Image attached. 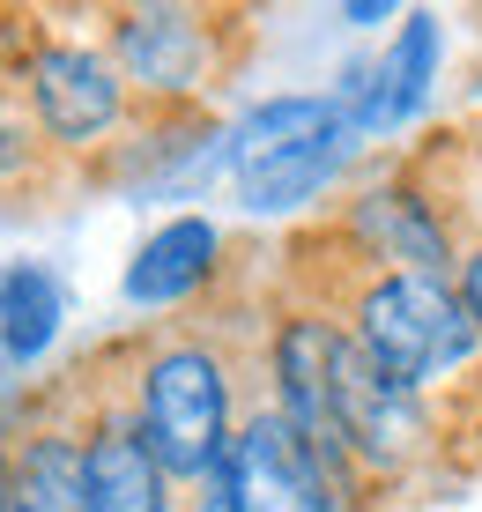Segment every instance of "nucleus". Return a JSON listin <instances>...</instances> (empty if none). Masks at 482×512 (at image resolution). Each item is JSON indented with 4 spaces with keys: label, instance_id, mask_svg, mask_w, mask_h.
<instances>
[{
    "label": "nucleus",
    "instance_id": "obj_1",
    "mask_svg": "<svg viewBox=\"0 0 482 512\" xmlns=\"http://www.w3.org/2000/svg\"><path fill=\"white\" fill-rule=\"evenodd\" d=\"M475 320L468 305H460V290H445L438 275H379L364 282V297H356V349H364L371 364H379L394 386L408 394H423L431 379L460 372V364L475 357Z\"/></svg>",
    "mask_w": 482,
    "mask_h": 512
},
{
    "label": "nucleus",
    "instance_id": "obj_2",
    "mask_svg": "<svg viewBox=\"0 0 482 512\" xmlns=\"http://www.w3.org/2000/svg\"><path fill=\"white\" fill-rule=\"evenodd\" d=\"M134 423L149 438V453L164 461V475L208 483L230 453V379H223V364L201 342L156 349L149 372H141V416Z\"/></svg>",
    "mask_w": 482,
    "mask_h": 512
},
{
    "label": "nucleus",
    "instance_id": "obj_3",
    "mask_svg": "<svg viewBox=\"0 0 482 512\" xmlns=\"http://www.w3.org/2000/svg\"><path fill=\"white\" fill-rule=\"evenodd\" d=\"M201 512H334V468L297 438L282 409H260L208 475Z\"/></svg>",
    "mask_w": 482,
    "mask_h": 512
},
{
    "label": "nucleus",
    "instance_id": "obj_4",
    "mask_svg": "<svg viewBox=\"0 0 482 512\" xmlns=\"http://www.w3.org/2000/svg\"><path fill=\"white\" fill-rule=\"evenodd\" d=\"M334 423H342V453L379 475L408 468L423 453V438H431V423H423V401L394 386L379 372V364L356 349V334H342V357H334Z\"/></svg>",
    "mask_w": 482,
    "mask_h": 512
},
{
    "label": "nucleus",
    "instance_id": "obj_5",
    "mask_svg": "<svg viewBox=\"0 0 482 512\" xmlns=\"http://www.w3.org/2000/svg\"><path fill=\"white\" fill-rule=\"evenodd\" d=\"M119 67L104 60V52L89 45H45L38 60H30V104H38L45 134L52 141H104L119 127V104H127V90H119Z\"/></svg>",
    "mask_w": 482,
    "mask_h": 512
},
{
    "label": "nucleus",
    "instance_id": "obj_6",
    "mask_svg": "<svg viewBox=\"0 0 482 512\" xmlns=\"http://www.w3.org/2000/svg\"><path fill=\"white\" fill-rule=\"evenodd\" d=\"M438 15H408L401 23V38H394V52H386L379 67H349L342 75V97L349 104V127L356 134H394L401 119H416L423 112V97H431V82H438Z\"/></svg>",
    "mask_w": 482,
    "mask_h": 512
},
{
    "label": "nucleus",
    "instance_id": "obj_7",
    "mask_svg": "<svg viewBox=\"0 0 482 512\" xmlns=\"http://www.w3.org/2000/svg\"><path fill=\"white\" fill-rule=\"evenodd\" d=\"M112 52H119L127 82L178 97V90H201V75H208V23L186 8H134V15H119Z\"/></svg>",
    "mask_w": 482,
    "mask_h": 512
},
{
    "label": "nucleus",
    "instance_id": "obj_8",
    "mask_svg": "<svg viewBox=\"0 0 482 512\" xmlns=\"http://www.w3.org/2000/svg\"><path fill=\"white\" fill-rule=\"evenodd\" d=\"M82 446H89V512H171V475L149 453L141 423L112 416Z\"/></svg>",
    "mask_w": 482,
    "mask_h": 512
},
{
    "label": "nucleus",
    "instance_id": "obj_9",
    "mask_svg": "<svg viewBox=\"0 0 482 512\" xmlns=\"http://www.w3.org/2000/svg\"><path fill=\"white\" fill-rule=\"evenodd\" d=\"M216 223L208 216H171L156 238H141L134 268H127V305H178L193 297L216 268Z\"/></svg>",
    "mask_w": 482,
    "mask_h": 512
},
{
    "label": "nucleus",
    "instance_id": "obj_10",
    "mask_svg": "<svg viewBox=\"0 0 482 512\" xmlns=\"http://www.w3.org/2000/svg\"><path fill=\"white\" fill-rule=\"evenodd\" d=\"M349 127V104L342 97H267L230 127V171H260L290 149H312V141L342 134Z\"/></svg>",
    "mask_w": 482,
    "mask_h": 512
},
{
    "label": "nucleus",
    "instance_id": "obj_11",
    "mask_svg": "<svg viewBox=\"0 0 482 512\" xmlns=\"http://www.w3.org/2000/svg\"><path fill=\"white\" fill-rule=\"evenodd\" d=\"M8 512H89V446L75 431H38L8 461Z\"/></svg>",
    "mask_w": 482,
    "mask_h": 512
},
{
    "label": "nucleus",
    "instance_id": "obj_12",
    "mask_svg": "<svg viewBox=\"0 0 482 512\" xmlns=\"http://www.w3.org/2000/svg\"><path fill=\"white\" fill-rule=\"evenodd\" d=\"M356 127L342 134H327V141H312V149H290V156H275V164H260V171H238V201L253 208V216H282V208H305L319 201L334 179H342V164L356 156Z\"/></svg>",
    "mask_w": 482,
    "mask_h": 512
},
{
    "label": "nucleus",
    "instance_id": "obj_13",
    "mask_svg": "<svg viewBox=\"0 0 482 512\" xmlns=\"http://www.w3.org/2000/svg\"><path fill=\"white\" fill-rule=\"evenodd\" d=\"M67 320V290L45 260H8L0 268V357L8 364H38L52 349V334Z\"/></svg>",
    "mask_w": 482,
    "mask_h": 512
},
{
    "label": "nucleus",
    "instance_id": "obj_14",
    "mask_svg": "<svg viewBox=\"0 0 482 512\" xmlns=\"http://www.w3.org/2000/svg\"><path fill=\"white\" fill-rule=\"evenodd\" d=\"M356 223L379 238L386 260H401V275H438L445 282V231L423 216V201H408V193H371V201L356 208Z\"/></svg>",
    "mask_w": 482,
    "mask_h": 512
},
{
    "label": "nucleus",
    "instance_id": "obj_15",
    "mask_svg": "<svg viewBox=\"0 0 482 512\" xmlns=\"http://www.w3.org/2000/svg\"><path fill=\"white\" fill-rule=\"evenodd\" d=\"M460 305H468V320H475V334H482V253L460 260Z\"/></svg>",
    "mask_w": 482,
    "mask_h": 512
},
{
    "label": "nucleus",
    "instance_id": "obj_16",
    "mask_svg": "<svg viewBox=\"0 0 482 512\" xmlns=\"http://www.w3.org/2000/svg\"><path fill=\"white\" fill-rule=\"evenodd\" d=\"M0 512H8V453H0Z\"/></svg>",
    "mask_w": 482,
    "mask_h": 512
}]
</instances>
